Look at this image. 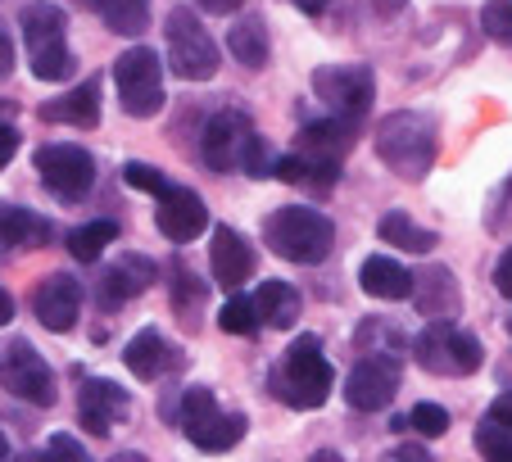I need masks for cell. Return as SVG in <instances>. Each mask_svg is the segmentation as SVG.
<instances>
[{
    "label": "cell",
    "instance_id": "6da1fadb",
    "mask_svg": "<svg viewBox=\"0 0 512 462\" xmlns=\"http://www.w3.org/2000/svg\"><path fill=\"white\" fill-rule=\"evenodd\" d=\"M263 241H268V250L277 259L313 268V263H322L331 254L336 227H331L327 213L309 209V204H286V209H272L263 218Z\"/></svg>",
    "mask_w": 512,
    "mask_h": 462
},
{
    "label": "cell",
    "instance_id": "7a4b0ae2",
    "mask_svg": "<svg viewBox=\"0 0 512 462\" xmlns=\"http://www.w3.org/2000/svg\"><path fill=\"white\" fill-rule=\"evenodd\" d=\"M331 385H336V372H331L318 336H300L277 363V372H272V395L290 408H304V413L327 404Z\"/></svg>",
    "mask_w": 512,
    "mask_h": 462
},
{
    "label": "cell",
    "instance_id": "3957f363",
    "mask_svg": "<svg viewBox=\"0 0 512 462\" xmlns=\"http://www.w3.org/2000/svg\"><path fill=\"white\" fill-rule=\"evenodd\" d=\"M19 32L23 46H28V64L37 82H64L73 77V50H68V19L59 5L50 0H37L19 14Z\"/></svg>",
    "mask_w": 512,
    "mask_h": 462
},
{
    "label": "cell",
    "instance_id": "277c9868",
    "mask_svg": "<svg viewBox=\"0 0 512 462\" xmlns=\"http://www.w3.org/2000/svg\"><path fill=\"white\" fill-rule=\"evenodd\" d=\"M377 154L386 168H395L399 177L417 182V177H426L435 164V123L426 114H413V109H399V114L381 118Z\"/></svg>",
    "mask_w": 512,
    "mask_h": 462
},
{
    "label": "cell",
    "instance_id": "5b68a950",
    "mask_svg": "<svg viewBox=\"0 0 512 462\" xmlns=\"http://www.w3.org/2000/svg\"><path fill=\"white\" fill-rule=\"evenodd\" d=\"M177 426H182L186 440L204 453H227L245 440V413H223L218 399H213V390H204V385H191L182 395V417H177Z\"/></svg>",
    "mask_w": 512,
    "mask_h": 462
},
{
    "label": "cell",
    "instance_id": "8992f818",
    "mask_svg": "<svg viewBox=\"0 0 512 462\" xmlns=\"http://www.w3.org/2000/svg\"><path fill=\"white\" fill-rule=\"evenodd\" d=\"M114 82H118V105L127 118H155L164 109V64L150 46H132L114 59Z\"/></svg>",
    "mask_w": 512,
    "mask_h": 462
},
{
    "label": "cell",
    "instance_id": "52a82bcc",
    "mask_svg": "<svg viewBox=\"0 0 512 462\" xmlns=\"http://www.w3.org/2000/svg\"><path fill=\"white\" fill-rule=\"evenodd\" d=\"M417 363L431 376H472L485 363V349L472 331H458L454 318H435L422 336L413 340Z\"/></svg>",
    "mask_w": 512,
    "mask_h": 462
},
{
    "label": "cell",
    "instance_id": "ba28073f",
    "mask_svg": "<svg viewBox=\"0 0 512 462\" xmlns=\"http://www.w3.org/2000/svg\"><path fill=\"white\" fill-rule=\"evenodd\" d=\"M168 68H173L182 82H209L213 73H218V46H213V37L204 32V23L195 19L191 10H182L177 5L173 14H168Z\"/></svg>",
    "mask_w": 512,
    "mask_h": 462
},
{
    "label": "cell",
    "instance_id": "9c48e42d",
    "mask_svg": "<svg viewBox=\"0 0 512 462\" xmlns=\"http://www.w3.org/2000/svg\"><path fill=\"white\" fill-rule=\"evenodd\" d=\"M37 173L41 182H46L50 195H59V200H87V191L96 186V159H91L82 145H41L37 150Z\"/></svg>",
    "mask_w": 512,
    "mask_h": 462
},
{
    "label": "cell",
    "instance_id": "30bf717a",
    "mask_svg": "<svg viewBox=\"0 0 512 462\" xmlns=\"http://www.w3.org/2000/svg\"><path fill=\"white\" fill-rule=\"evenodd\" d=\"M313 91H318V100L331 114L363 118L372 96H377V77H372L368 64H327L313 73Z\"/></svg>",
    "mask_w": 512,
    "mask_h": 462
},
{
    "label": "cell",
    "instance_id": "8fae6325",
    "mask_svg": "<svg viewBox=\"0 0 512 462\" xmlns=\"http://www.w3.org/2000/svg\"><path fill=\"white\" fill-rule=\"evenodd\" d=\"M254 141H259V132H254L250 118H245L241 109H223V114H213L209 123H204L200 154L213 173H232V168H245Z\"/></svg>",
    "mask_w": 512,
    "mask_h": 462
},
{
    "label": "cell",
    "instance_id": "7c38bea8",
    "mask_svg": "<svg viewBox=\"0 0 512 462\" xmlns=\"http://www.w3.org/2000/svg\"><path fill=\"white\" fill-rule=\"evenodd\" d=\"M0 381H5V390H10L14 399H23V404H32V408L55 404V372H50V363L28 345V340H14V345L5 349Z\"/></svg>",
    "mask_w": 512,
    "mask_h": 462
},
{
    "label": "cell",
    "instance_id": "4fadbf2b",
    "mask_svg": "<svg viewBox=\"0 0 512 462\" xmlns=\"http://www.w3.org/2000/svg\"><path fill=\"white\" fill-rule=\"evenodd\" d=\"M399 390V358L395 354H368L358 358L345 376V404L358 413H377Z\"/></svg>",
    "mask_w": 512,
    "mask_h": 462
},
{
    "label": "cell",
    "instance_id": "5bb4252c",
    "mask_svg": "<svg viewBox=\"0 0 512 462\" xmlns=\"http://www.w3.org/2000/svg\"><path fill=\"white\" fill-rule=\"evenodd\" d=\"M32 313L41 318V327L50 331H73L82 318V281H73L68 272H50V277L37 281L32 290Z\"/></svg>",
    "mask_w": 512,
    "mask_h": 462
},
{
    "label": "cell",
    "instance_id": "9a60e30c",
    "mask_svg": "<svg viewBox=\"0 0 512 462\" xmlns=\"http://www.w3.org/2000/svg\"><path fill=\"white\" fill-rule=\"evenodd\" d=\"M155 222H159V231H164L173 245H186V241H195V236L209 227V209H204V200L191 191V186H168V191L159 195Z\"/></svg>",
    "mask_w": 512,
    "mask_h": 462
},
{
    "label": "cell",
    "instance_id": "2e32d148",
    "mask_svg": "<svg viewBox=\"0 0 512 462\" xmlns=\"http://www.w3.org/2000/svg\"><path fill=\"white\" fill-rule=\"evenodd\" d=\"M78 413H82V426H87L96 440H105V435L114 431V422H123V417L132 413V399H127V390L118 381L91 376L78 395Z\"/></svg>",
    "mask_w": 512,
    "mask_h": 462
},
{
    "label": "cell",
    "instance_id": "e0dca14e",
    "mask_svg": "<svg viewBox=\"0 0 512 462\" xmlns=\"http://www.w3.org/2000/svg\"><path fill=\"white\" fill-rule=\"evenodd\" d=\"M123 363L136 381H159V376H168V372L182 367V349H177L168 336H159L155 327H141L123 345Z\"/></svg>",
    "mask_w": 512,
    "mask_h": 462
},
{
    "label": "cell",
    "instance_id": "ac0fdd59",
    "mask_svg": "<svg viewBox=\"0 0 512 462\" xmlns=\"http://www.w3.org/2000/svg\"><path fill=\"white\" fill-rule=\"evenodd\" d=\"M209 268L213 281L223 290H241L254 277V250L236 227H213V245H209Z\"/></svg>",
    "mask_w": 512,
    "mask_h": 462
},
{
    "label": "cell",
    "instance_id": "d6986e66",
    "mask_svg": "<svg viewBox=\"0 0 512 462\" xmlns=\"http://www.w3.org/2000/svg\"><path fill=\"white\" fill-rule=\"evenodd\" d=\"M155 281V263L141 259V254H123L114 268H105V277L96 281V295L105 308H123L127 299H136L141 290H150Z\"/></svg>",
    "mask_w": 512,
    "mask_h": 462
},
{
    "label": "cell",
    "instance_id": "ffe728a7",
    "mask_svg": "<svg viewBox=\"0 0 512 462\" xmlns=\"http://www.w3.org/2000/svg\"><path fill=\"white\" fill-rule=\"evenodd\" d=\"M41 118L46 123H68V127H96L100 123V82L96 77H87V82H78V87L68 91V96L50 100V105H41Z\"/></svg>",
    "mask_w": 512,
    "mask_h": 462
},
{
    "label": "cell",
    "instance_id": "44dd1931",
    "mask_svg": "<svg viewBox=\"0 0 512 462\" xmlns=\"http://www.w3.org/2000/svg\"><path fill=\"white\" fill-rule=\"evenodd\" d=\"M358 281H363V290H368L372 299H408L417 277L399 259H390V254H372V259H363V268H358Z\"/></svg>",
    "mask_w": 512,
    "mask_h": 462
},
{
    "label": "cell",
    "instance_id": "7402d4cb",
    "mask_svg": "<svg viewBox=\"0 0 512 462\" xmlns=\"http://www.w3.org/2000/svg\"><path fill=\"white\" fill-rule=\"evenodd\" d=\"M50 241V222L23 204H0V245H19V250H41Z\"/></svg>",
    "mask_w": 512,
    "mask_h": 462
},
{
    "label": "cell",
    "instance_id": "603a6c76",
    "mask_svg": "<svg viewBox=\"0 0 512 462\" xmlns=\"http://www.w3.org/2000/svg\"><path fill=\"white\" fill-rule=\"evenodd\" d=\"M413 299L422 308L426 318H454L458 313V286H454V272L449 268H431L413 281Z\"/></svg>",
    "mask_w": 512,
    "mask_h": 462
},
{
    "label": "cell",
    "instance_id": "cb8c5ba5",
    "mask_svg": "<svg viewBox=\"0 0 512 462\" xmlns=\"http://www.w3.org/2000/svg\"><path fill=\"white\" fill-rule=\"evenodd\" d=\"M254 304H259V318L277 331H290L295 318H300V290L290 286V281H263Z\"/></svg>",
    "mask_w": 512,
    "mask_h": 462
},
{
    "label": "cell",
    "instance_id": "d4e9b609",
    "mask_svg": "<svg viewBox=\"0 0 512 462\" xmlns=\"http://www.w3.org/2000/svg\"><path fill=\"white\" fill-rule=\"evenodd\" d=\"M118 241V222L114 218H96L87 222V227H73L68 231V254L78 263H96L100 254H105V245Z\"/></svg>",
    "mask_w": 512,
    "mask_h": 462
},
{
    "label": "cell",
    "instance_id": "484cf974",
    "mask_svg": "<svg viewBox=\"0 0 512 462\" xmlns=\"http://www.w3.org/2000/svg\"><path fill=\"white\" fill-rule=\"evenodd\" d=\"M381 241L386 245H399V250H408V254H426V250H435V231H426V227H417L408 213H386L381 218Z\"/></svg>",
    "mask_w": 512,
    "mask_h": 462
},
{
    "label": "cell",
    "instance_id": "4316f807",
    "mask_svg": "<svg viewBox=\"0 0 512 462\" xmlns=\"http://www.w3.org/2000/svg\"><path fill=\"white\" fill-rule=\"evenodd\" d=\"M100 19H105L109 32L141 37L150 28V0H100Z\"/></svg>",
    "mask_w": 512,
    "mask_h": 462
},
{
    "label": "cell",
    "instance_id": "83f0119b",
    "mask_svg": "<svg viewBox=\"0 0 512 462\" xmlns=\"http://www.w3.org/2000/svg\"><path fill=\"white\" fill-rule=\"evenodd\" d=\"M227 46H232V55L241 59L245 68H263V64H268V28H263L259 19L236 23V28L227 32Z\"/></svg>",
    "mask_w": 512,
    "mask_h": 462
},
{
    "label": "cell",
    "instance_id": "f1b7e54d",
    "mask_svg": "<svg viewBox=\"0 0 512 462\" xmlns=\"http://www.w3.org/2000/svg\"><path fill=\"white\" fill-rule=\"evenodd\" d=\"M259 304L254 299H245V295H232L223 304V313H218V327L227 331V336H254L259 331Z\"/></svg>",
    "mask_w": 512,
    "mask_h": 462
},
{
    "label": "cell",
    "instance_id": "f546056e",
    "mask_svg": "<svg viewBox=\"0 0 512 462\" xmlns=\"http://www.w3.org/2000/svg\"><path fill=\"white\" fill-rule=\"evenodd\" d=\"M173 308L182 313L186 322H195V313L204 308V295H209V286H204L200 277H191L186 268H173Z\"/></svg>",
    "mask_w": 512,
    "mask_h": 462
},
{
    "label": "cell",
    "instance_id": "4dcf8cb0",
    "mask_svg": "<svg viewBox=\"0 0 512 462\" xmlns=\"http://www.w3.org/2000/svg\"><path fill=\"white\" fill-rule=\"evenodd\" d=\"M476 449L494 462H512V426H499L485 417V422L476 426Z\"/></svg>",
    "mask_w": 512,
    "mask_h": 462
},
{
    "label": "cell",
    "instance_id": "1f68e13d",
    "mask_svg": "<svg viewBox=\"0 0 512 462\" xmlns=\"http://www.w3.org/2000/svg\"><path fill=\"white\" fill-rule=\"evenodd\" d=\"M408 431L426 435V440H440V435L449 431V408H440V404H417L413 413H408Z\"/></svg>",
    "mask_w": 512,
    "mask_h": 462
},
{
    "label": "cell",
    "instance_id": "d6a6232c",
    "mask_svg": "<svg viewBox=\"0 0 512 462\" xmlns=\"http://www.w3.org/2000/svg\"><path fill=\"white\" fill-rule=\"evenodd\" d=\"M481 28H485V37H494V41H503V46H512V0H485Z\"/></svg>",
    "mask_w": 512,
    "mask_h": 462
},
{
    "label": "cell",
    "instance_id": "836d02e7",
    "mask_svg": "<svg viewBox=\"0 0 512 462\" xmlns=\"http://www.w3.org/2000/svg\"><path fill=\"white\" fill-rule=\"evenodd\" d=\"M123 182L127 186H136V191H150V195H164L168 191V182H164V173L159 168H150V164H123Z\"/></svg>",
    "mask_w": 512,
    "mask_h": 462
},
{
    "label": "cell",
    "instance_id": "e575fe53",
    "mask_svg": "<svg viewBox=\"0 0 512 462\" xmlns=\"http://www.w3.org/2000/svg\"><path fill=\"white\" fill-rule=\"evenodd\" d=\"M46 458H87V449H82L78 440H68V435H55V440L46 444Z\"/></svg>",
    "mask_w": 512,
    "mask_h": 462
},
{
    "label": "cell",
    "instance_id": "d590c367",
    "mask_svg": "<svg viewBox=\"0 0 512 462\" xmlns=\"http://www.w3.org/2000/svg\"><path fill=\"white\" fill-rule=\"evenodd\" d=\"M494 286H499L503 295H512V245L499 254V263H494Z\"/></svg>",
    "mask_w": 512,
    "mask_h": 462
},
{
    "label": "cell",
    "instance_id": "8d00e7d4",
    "mask_svg": "<svg viewBox=\"0 0 512 462\" xmlns=\"http://www.w3.org/2000/svg\"><path fill=\"white\" fill-rule=\"evenodd\" d=\"M14 154H19V132H14L10 123H0V168L10 164Z\"/></svg>",
    "mask_w": 512,
    "mask_h": 462
},
{
    "label": "cell",
    "instance_id": "74e56055",
    "mask_svg": "<svg viewBox=\"0 0 512 462\" xmlns=\"http://www.w3.org/2000/svg\"><path fill=\"white\" fill-rule=\"evenodd\" d=\"M485 417H490V422H499V426H512V390H503V395L490 404V413H485Z\"/></svg>",
    "mask_w": 512,
    "mask_h": 462
},
{
    "label": "cell",
    "instance_id": "f35d334b",
    "mask_svg": "<svg viewBox=\"0 0 512 462\" xmlns=\"http://www.w3.org/2000/svg\"><path fill=\"white\" fill-rule=\"evenodd\" d=\"M5 73H14V41H10V32H5V23H0V77Z\"/></svg>",
    "mask_w": 512,
    "mask_h": 462
},
{
    "label": "cell",
    "instance_id": "ab89813d",
    "mask_svg": "<svg viewBox=\"0 0 512 462\" xmlns=\"http://www.w3.org/2000/svg\"><path fill=\"white\" fill-rule=\"evenodd\" d=\"M200 10H209V14H236L245 5V0H195Z\"/></svg>",
    "mask_w": 512,
    "mask_h": 462
},
{
    "label": "cell",
    "instance_id": "60d3db41",
    "mask_svg": "<svg viewBox=\"0 0 512 462\" xmlns=\"http://www.w3.org/2000/svg\"><path fill=\"white\" fill-rule=\"evenodd\" d=\"M10 318H14V295L10 290H0V327H5Z\"/></svg>",
    "mask_w": 512,
    "mask_h": 462
},
{
    "label": "cell",
    "instance_id": "b9f144b4",
    "mask_svg": "<svg viewBox=\"0 0 512 462\" xmlns=\"http://www.w3.org/2000/svg\"><path fill=\"white\" fill-rule=\"evenodd\" d=\"M290 5H300L304 14H322V10L331 5V0H290Z\"/></svg>",
    "mask_w": 512,
    "mask_h": 462
},
{
    "label": "cell",
    "instance_id": "7bdbcfd3",
    "mask_svg": "<svg viewBox=\"0 0 512 462\" xmlns=\"http://www.w3.org/2000/svg\"><path fill=\"white\" fill-rule=\"evenodd\" d=\"M395 458H413V462H426V449H417V444H404V449H395Z\"/></svg>",
    "mask_w": 512,
    "mask_h": 462
},
{
    "label": "cell",
    "instance_id": "ee69618b",
    "mask_svg": "<svg viewBox=\"0 0 512 462\" xmlns=\"http://www.w3.org/2000/svg\"><path fill=\"white\" fill-rule=\"evenodd\" d=\"M368 5H372V10H377V14H395L399 5H404V0H368Z\"/></svg>",
    "mask_w": 512,
    "mask_h": 462
},
{
    "label": "cell",
    "instance_id": "f6af8a7d",
    "mask_svg": "<svg viewBox=\"0 0 512 462\" xmlns=\"http://www.w3.org/2000/svg\"><path fill=\"white\" fill-rule=\"evenodd\" d=\"M5 453H10V444H5V435H0V458H5Z\"/></svg>",
    "mask_w": 512,
    "mask_h": 462
}]
</instances>
